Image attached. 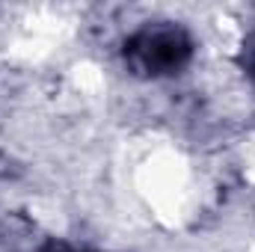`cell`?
<instances>
[{"label":"cell","instance_id":"cell-1","mask_svg":"<svg viewBox=\"0 0 255 252\" xmlns=\"http://www.w3.org/2000/svg\"><path fill=\"white\" fill-rule=\"evenodd\" d=\"M125 54L136 71L148 77H160V74H172L190 60V39L178 27L154 24L130 36Z\"/></svg>","mask_w":255,"mask_h":252}]
</instances>
